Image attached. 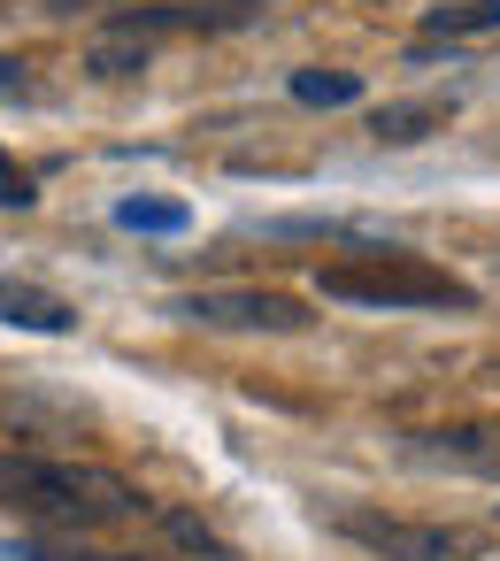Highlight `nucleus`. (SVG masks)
I'll list each match as a JSON object with an SVG mask.
<instances>
[{"label":"nucleus","instance_id":"nucleus-5","mask_svg":"<svg viewBox=\"0 0 500 561\" xmlns=\"http://www.w3.org/2000/svg\"><path fill=\"white\" fill-rule=\"evenodd\" d=\"M400 454H408L416 469L492 477V484H500V415H477V423H439V431H400Z\"/></svg>","mask_w":500,"mask_h":561},{"label":"nucleus","instance_id":"nucleus-16","mask_svg":"<svg viewBox=\"0 0 500 561\" xmlns=\"http://www.w3.org/2000/svg\"><path fill=\"white\" fill-rule=\"evenodd\" d=\"M32 85V62L24 55H0V93H24Z\"/></svg>","mask_w":500,"mask_h":561},{"label":"nucleus","instance_id":"nucleus-6","mask_svg":"<svg viewBox=\"0 0 500 561\" xmlns=\"http://www.w3.org/2000/svg\"><path fill=\"white\" fill-rule=\"evenodd\" d=\"M116 24L139 32V39H162V32H247V24H262V9L254 0H162V9H124Z\"/></svg>","mask_w":500,"mask_h":561},{"label":"nucleus","instance_id":"nucleus-3","mask_svg":"<svg viewBox=\"0 0 500 561\" xmlns=\"http://www.w3.org/2000/svg\"><path fill=\"white\" fill-rule=\"evenodd\" d=\"M170 316H185V323H201V331H270V339L316 323L308 300H300V293H277V285H208V293L170 300Z\"/></svg>","mask_w":500,"mask_h":561},{"label":"nucleus","instance_id":"nucleus-9","mask_svg":"<svg viewBox=\"0 0 500 561\" xmlns=\"http://www.w3.org/2000/svg\"><path fill=\"white\" fill-rule=\"evenodd\" d=\"M147 62H155V39H139V32H124V24H109V32L86 39V70L109 78V85H116V78H139Z\"/></svg>","mask_w":500,"mask_h":561},{"label":"nucleus","instance_id":"nucleus-12","mask_svg":"<svg viewBox=\"0 0 500 561\" xmlns=\"http://www.w3.org/2000/svg\"><path fill=\"white\" fill-rule=\"evenodd\" d=\"M116 224H124V231H147V239H170V231H185V224H193V208H185V201L132 193V201H116Z\"/></svg>","mask_w":500,"mask_h":561},{"label":"nucleus","instance_id":"nucleus-4","mask_svg":"<svg viewBox=\"0 0 500 561\" xmlns=\"http://www.w3.org/2000/svg\"><path fill=\"white\" fill-rule=\"evenodd\" d=\"M339 538H354L362 553L377 561H469L477 538L469 530H446V523H408V515H377V507H339L331 515Z\"/></svg>","mask_w":500,"mask_h":561},{"label":"nucleus","instance_id":"nucleus-17","mask_svg":"<svg viewBox=\"0 0 500 561\" xmlns=\"http://www.w3.org/2000/svg\"><path fill=\"white\" fill-rule=\"evenodd\" d=\"M47 16H78V9H116V0H39Z\"/></svg>","mask_w":500,"mask_h":561},{"label":"nucleus","instance_id":"nucleus-10","mask_svg":"<svg viewBox=\"0 0 500 561\" xmlns=\"http://www.w3.org/2000/svg\"><path fill=\"white\" fill-rule=\"evenodd\" d=\"M285 93H293L300 108H354V101H362V70H293Z\"/></svg>","mask_w":500,"mask_h":561},{"label":"nucleus","instance_id":"nucleus-2","mask_svg":"<svg viewBox=\"0 0 500 561\" xmlns=\"http://www.w3.org/2000/svg\"><path fill=\"white\" fill-rule=\"evenodd\" d=\"M323 300H354V308H477V285H462L454 270L423 262V254H354V262H323L316 270Z\"/></svg>","mask_w":500,"mask_h":561},{"label":"nucleus","instance_id":"nucleus-1","mask_svg":"<svg viewBox=\"0 0 500 561\" xmlns=\"http://www.w3.org/2000/svg\"><path fill=\"white\" fill-rule=\"evenodd\" d=\"M0 507H16L47 530H101L155 515V500L101 461H55V454H0Z\"/></svg>","mask_w":500,"mask_h":561},{"label":"nucleus","instance_id":"nucleus-11","mask_svg":"<svg viewBox=\"0 0 500 561\" xmlns=\"http://www.w3.org/2000/svg\"><path fill=\"white\" fill-rule=\"evenodd\" d=\"M500 32V0H454V9H423V39H485Z\"/></svg>","mask_w":500,"mask_h":561},{"label":"nucleus","instance_id":"nucleus-14","mask_svg":"<svg viewBox=\"0 0 500 561\" xmlns=\"http://www.w3.org/2000/svg\"><path fill=\"white\" fill-rule=\"evenodd\" d=\"M39 201V185H32V170H16L9 154H0V208H32Z\"/></svg>","mask_w":500,"mask_h":561},{"label":"nucleus","instance_id":"nucleus-7","mask_svg":"<svg viewBox=\"0 0 500 561\" xmlns=\"http://www.w3.org/2000/svg\"><path fill=\"white\" fill-rule=\"evenodd\" d=\"M0 323H16V331H39V339H63L78 331V308L32 277H0Z\"/></svg>","mask_w":500,"mask_h":561},{"label":"nucleus","instance_id":"nucleus-13","mask_svg":"<svg viewBox=\"0 0 500 561\" xmlns=\"http://www.w3.org/2000/svg\"><path fill=\"white\" fill-rule=\"evenodd\" d=\"M155 523H162L170 546H185V553H201V561H231V546H224L201 515H185V507H155Z\"/></svg>","mask_w":500,"mask_h":561},{"label":"nucleus","instance_id":"nucleus-8","mask_svg":"<svg viewBox=\"0 0 500 561\" xmlns=\"http://www.w3.org/2000/svg\"><path fill=\"white\" fill-rule=\"evenodd\" d=\"M446 124H454V101H446V93H416V101L370 108V139H377V147H416V139L446 131Z\"/></svg>","mask_w":500,"mask_h":561},{"label":"nucleus","instance_id":"nucleus-15","mask_svg":"<svg viewBox=\"0 0 500 561\" xmlns=\"http://www.w3.org/2000/svg\"><path fill=\"white\" fill-rule=\"evenodd\" d=\"M0 561H124V553H55V546H0Z\"/></svg>","mask_w":500,"mask_h":561}]
</instances>
